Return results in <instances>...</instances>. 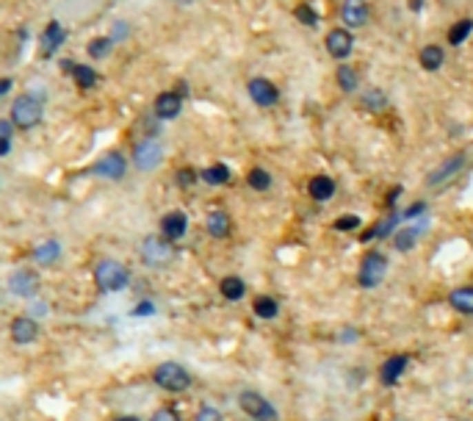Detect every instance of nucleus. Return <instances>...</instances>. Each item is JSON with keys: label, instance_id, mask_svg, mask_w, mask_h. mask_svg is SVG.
Returning a JSON list of instances; mask_svg holds the SVG:
<instances>
[{"label": "nucleus", "instance_id": "25", "mask_svg": "<svg viewBox=\"0 0 473 421\" xmlns=\"http://www.w3.org/2000/svg\"><path fill=\"white\" fill-rule=\"evenodd\" d=\"M443 48L440 45H426L421 53H418V61H421V67L426 70V72H437L440 67H443Z\"/></svg>", "mask_w": 473, "mask_h": 421}, {"label": "nucleus", "instance_id": "29", "mask_svg": "<svg viewBox=\"0 0 473 421\" xmlns=\"http://www.w3.org/2000/svg\"><path fill=\"white\" fill-rule=\"evenodd\" d=\"M111 50H114V39L111 37H97V39H92L89 45H86V53L92 56V59H108L111 56Z\"/></svg>", "mask_w": 473, "mask_h": 421}, {"label": "nucleus", "instance_id": "35", "mask_svg": "<svg viewBox=\"0 0 473 421\" xmlns=\"http://www.w3.org/2000/svg\"><path fill=\"white\" fill-rule=\"evenodd\" d=\"M174 180H177V186H180V188H191V186L199 180V172H197V169H191V166H180V169H177V175H174Z\"/></svg>", "mask_w": 473, "mask_h": 421}, {"label": "nucleus", "instance_id": "10", "mask_svg": "<svg viewBox=\"0 0 473 421\" xmlns=\"http://www.w3.org/2000/svg\"><path fill=\"white\" fill-rule=\"evenodd\" d=\"M125 172H128V161H125V155L122 153H105L94 166H92V175H100V177H108V180H119V177H125Z\"/></svg>", "mask_w": 473, "mask_h": 421}, {"label": "nucleus", "instance_id": "33", "mask_svg": "<svg viewBox=\"0 0 473 421\" xmlns=\"http://www.w3.org/2000/svg\"><path fill=\"white\" fill-rule=\"evenodd\" d=\"M72 78H75V84H78L81 89H89V86L97 84V72H94L92 67H86V64H75V67H72Z\"/></svg>", "mask_w": 473, "mask_h": 421}, {"label": "nucleus", "instance_id": "2", "mask_svg": "<svg viewBox=\"0 0 473 421\" xmlns=\"http://www.w3.org/2000/svg\"><path fill=\"white\" fill-rule=\"evenodd\" d=\"M42 111H45L42 97L34 95V92H26V95H20L12 103V125L14 128H23V130L37 128L42 122Z\"/></svg>", "mask_w": 473, "mask_h": 421}, {"label": "nucleus", "instance_id": "31", "mask_svg": "<svg viewBox=\"0 0 473 421\" xmlns=\"http://www.w3.org/2000/svg\"><path fill=\"white\" fill-rule=\"evenodd\" d=\"M335 78H338V86H341L343 92H354V89H357V84H360L357 70H354V67H349V64H341V67H338V72H335Z\"/></svg>", "mask_w": 473, "mask_h": 421}, {"label": "nucleus", "instance_id": "40", "mask_svg": "<svg viewBox=\"0 0 473 421\" xmlns=\"http://www.w3.org/2000/svg\"><path fill=\"white\" fill-rule=\"evenodd\" d=\"M423 210H426V202H412V205L404 210L401 217H404V219H418V217L423 214Z\"/></svg>", "mask_w": 473, "mask_h": 421}, {"label": "nucleus", "instance_id": "43", "mask_svg": "<svg viewBox=\"0 0 473 421\" xmlns=\"http://www.w3.org/2000/svg\"><path fill=\"white\" fill-rule=\"evenodd\" d=\"M399 197H401V186H393V191L388 194V205H393V202H396Z\"/></svg>", "mask_w": 473, "mask_h": 421}, {"label": "nucleus", "instance_id": "1", "mask_svg": "<svg viewBox=\"0 0 473 421\" xmlns=\"http://www.w3.org/2000/svg\"><path fill=\"white\" fill-rule=\"evenodd\" d=\"M152 380H155L158 388H163V391H169V393H183V391H188L191 382H194L191 371H188L183 363H174V360H166V363L155 366Z\"/></svg>", "mask_w": 473, "mask_h": 421}, {"label": "nucleus", "instance_id": "41", "mask_svg": "<svg viewBox=\"0 0 473 421\" xmlns=\"http://www.w3.org/2000/svg\"><path fill=\"white\" fill-rule=\"evenodd\" d=\"M0 139H12V119H0Z\"/></svg>", "mask_w": 473, "mask_h": 421}, {"label": "nucleus", "instance_id": "36", "mask_svg": "<svg viewBox=\"0 0 473 421\" xmlns=\"http://www.w3.org/2000/svg\"><path fill=\"white\" fill-rule=\"evenodd\" d=\"M363 222H360V217H354V214H343V217H338L335 222H332V228L335 231H341V233H349V231H357Z\"/></svg>", "mask_w": 473, "mask_h": 421}, {"label": "nucleus", "instance_id": "18", "mask_svg": "<svg viewBox=\"0 0 473 421\" xmlns=\"http://www.w3.org/2000/svg\"><path fill=\"white\" fill-rule=\"evenodd\" d=\"M462 166H465V155H462V153H456V155L445 158V161H443V164H440V166H437V169H434V172H432L426 180H429V186H440V183L451 180V177H454V175H456Z\"/></svg>", "mask_w": 473, "mask_h": 421}, {"label": "nucleus", "instance_id": "23", "mask_svg": "<svg viewBox=\"0 0 473 421\" xmlns=\"http://www.w3.org/2000/svg\"><path fill=\"white\" fill-rule=\"evenodd\" d=\"M252 313H255L258 319H263V322H272V319L280 316V302H277L274 297H269V294H258V297L252 300Z\"/></svg>", "mask_w": 473, "mask_h": 421}, {"label": "nucleus", "instance_id": "11", "mask_svg": "<svg viewBox=\"0 0 473 421\" xmlns=\"http://www.w3.org/2000/svg\"><path fill=\"white\" fill-rule=\"evenodd\" d=\"M354 50V37L346 31V28H332L327 34V53L338 61H346Z\"/></svg>", "mask_w": 473, "mask_h": 421}, {"label": "nucleus", "instance_id": "3", "mask_svg": "<svg viewBox=\"0 0 473 421\" xmlns=\"http://www.w3.org/2000/svg\"><path fill=\"white\" fill-rule=\"evenodd\" d=\"M94 283H97V288H100L103 294H117V291L128 288L130 275H128V269H125L119 261L103 258V261L94 266Z\"/></svg>", "mask_w": 473, "mask_h": 421}, {"label": "nucleus", "instance_id": "8", "mask_svg": "<svg viewBox=\"0 0 473 421\" xmlns=\"http://www.w3.org/2000/svg\"><path fill=\"white\" fill-rule=\"evenodd\" d=\"M247 92H250L252 103L261 106V108H272V106L280 103V89H277L269 78H252V81L247 84Z\"/></svg>", "mask_w": 473, "mask_h": 421}, {"label": "nucleus", "instance_id": "22", "mask_svg": "<svg viewBox=\"0 0 473 421\" xmlns=\"http://www.w3.org/2000/svg\"><path fill=\"white\" fill-rule=\"evenodd\" d=\"M448 305L462 313V316H473V286H459L448 294Z\"/></svg>", "mask_w": 473, "mask_h": 421}, {"label": "nucleus", "instance_id": "4", "mask_svg": "<svg viewBox=\"0 0 473 421\" xmlns=\"http://www.w3.org/2000/svg\"><path fill=\"white\" fill-rule=\"evenodd\" d=\"M388 269H390L388 255H385V253H379V250H371V253H365V255H363V261H360L357 283H360L363 288H376V286L385 280Z\"/></svg>", "mask_w": 473, "mask_h": 421}, {"label": "nucleus", "instance_id": "5", "mask_svg": "<svg viewBox=\"0 0 473 421\" xmlns=\"http://www.w3.org/2000/svg\"><path fill=\"white\" fill-rule=\"evenodd\" d=\"M239 407L252 418V421H280L277 407L258 391H241L239 396Z\"/></svg>", "mask_w": 473, "mask_h": 421}, {"label": "nucleus", "instance_id": "19", "mask_svg": "<svg viewBox=\"0 0 473 421\" xmlns=\"http://www.w3.org/2000/svg\"><path fill=\"white\" fill-rule=\"evenodd\" d=\"M335 191H338V186H335V180H332L330 175H316V177H310V183H308V194H310L316 202H330V199L335 197Z\"/></svg>", "mask_w": 473, "mask_h": 421}, {"label": "nucleus", "instance_id": "28", "mask_svg": "<svg viewBox=\"0 0 473 421\" xmlns=\"http://www.w3.org/2000/svg\"><path fill=\"white\" fill-rule=\"evenodd\" d=\"M363 108L371 111V114L385 111V108H388V95H385L382 89H368V92L363 95Z\"/></svg>", "mask_w": 473, "mask_h": 421}, {"label": "nucleus", "instance_id": "9", "mask_svg": "<svg viewBox=\"0 0 473 421\" xmlns=\"http://www.w3.org/2000/svg\"><path fill=\"white\" fill-rule=\"evenodd\" d=\"M185 233H188V217H185V210L174 208V210H169V214L161 217V236L166 242H180Z\"/></svg>", "mask_w": 473, "mask_h": 421}, {"label": "nucleus", "instance_id": "37", "mask_svg": "<svg viewBox=\"0 0 473 421\" xmlns=\"http://www.w3.org/2000/svg\"><path fill=\"white\" fill-rule=\"evenodd\" d=\"M194 421H224V415H221V410H216L213 404H202V407L197 410Z\"/></svg>", "mask_w": 473, "mask_h": 421}, {"label": "nucleus", "instance_id": "42", "mask_svg": "<svg viewBox=\"0 0 473 421\" xmlns=\"http://www.w3.org/2000/svg\"><path fill=\"white\" fill-rule=\"evenodd\" d=\"M9 150H12V139H0V158L9 155Z\"/></svg>", "mask_w": 473, "mask_h": 421}, {"label": "nucleus", "instance_id": "12", "mask_svg": "<svg viewBox=\"0 0 473 421\" xmlns=\"http://www.w3.org/2000/svg\"><path fill=\"white\" fill-rule=\"evenodd\" d=\"M9 291H12L14 297H23V300L34 297V294L39 291V275H37L34 269H17V272L9 277Z\"/></svg>", "mask_w": 473, "mask_h": 421}, {"label": "nucleus", "instance_id": "17", "mask_svg": "<svg viewBox=\"0 0 473 421\" xmlns=\"http://www.w3.org/2000/svg\"><path fill=\"white\" fill-rule=\"evenodd\" d=\"M205 228H208V233L213 239H227L232 233V219H230V214L224 208H213L208 214V219H205Z\"/></svg>", "mask_w": 473, "mask_h": 421}, {"label": "nucleus", "instance_id": "15", "mask_svg": "<svg viewBox=\"0 0 473 421\" xmlns=\"http://www.w3.org/2000/svg\"><path fill=\"white\" fill-rule=\"evenodd\" d=\"M152 111H155L158 119H174V117L183 111V97L174 95V92H161V95L155 97Z\"/></svg>", "mask_w": 473, "mask_h": 421}, {"label": "nucleus", "instance_id": "38", "mask_svg": "<svg viewBox=\"0 0 473 421\" xmlns=\"http://www.w3.org/2000/svg\"><path fill=\"white\" fill-rule=\"evenodd\" d=\"M150 421H180V413H177L174 407L163 404V407H158V410L152 413V418H150Z\"/></svg>", "mask_w": 473, "mask_h": 421}, {"label": "nucleus", "instance_id": "30", "mask_svg": "<svg viewBox=\"0 0 473 421\" xmlns=\"http://www.w3.org/2000/svg\"><path fill=\"white\" fill-rule=\"evenodd\" d=\"M247 183H250V188H255V191H269V188H272V175H269L263 166H252V169L247 172Z\"/></svg>", "mask_w": 473, "mask_h": 421}, {"label": "nucleus", "instance_id": "21", "mask_svg": "<svg viewBox=\"0 0 473 421\" xmlns=\"http://www.w3.org/2000/svg\"><path fill=\"white\" fill-rule=\"evenodd\" d=\"M341 17H343V23L349 28H360L368 20V6L363 3V0H346L343 9H341Z\"/></svg>", "mask_w": 473, "mask_h": 421}, {"label": "nucleus", "instance_id": "39", "mask_svg": "<svg viewBox=\"0 0 473 421\" xmlns=\"http://www.w3.org/2000/svg\"><path fill=\"white\" fill-rule=\"evenodd\" d=\"M130 313H133V316H152V313H155V302H152V300H141L139 305H133Z\"/></svg>", "mask_w": 473, "mask_h": 421}, {"label": "nucleus", "instance_id": "14", "mask_svg": "<svg viewBox=\"0 0 473 421\" xmlns=\"http://www.w3.org/2000/svg\"><path fill=\"white\" fill-rule=\"evenodd\" d=\"M64 39H67V31L61 28V23H48V28H45V34H42V42H39V53H42V59H50L61 45H64Z\"/></svg>", "mask_w": 473, "mask_h": 421}, {"label": "nucleus", "instance_id": "20", "mask_svg": "<svg viewBox=\"0 0 473 421\" xmlns=\"http://www.w3.org/2000/svg\"><path fill=\"white\" fill-rule=\"evenodd\" d=\"M219 294H221L227 302H239V300H244V294H247L244 277H239V275H227V277H221V280H219Z\"/></svg>", "mask_w": 473, "mask_h": 421}, {"label": "nucleus", "instance_id": "7", "mask_svg": "<svg viewBox=\"0 0 473 421\" xmlns=\"http://www.w3.org/2000/svg\"><path fill=\"white\" fill-rule=\"evenodd\" d=\"M161 161H163V147H161L155 139H144V141H139V144L133 147V164H136V169L150 172V169H155Z\"/></svg>", "mask_w": 473, "mask_h": 421}, {"label": "nucleus", "instance_id": "16", "mask_svg": "<svg viewBox=\"0 0 473 421\" xmlns=\"http://www.w3.org/2000/svg\"><path fill=\"white\" fill-rule=\"evenodd\" d=\"M407 366H410V358L407 355H390L385 363H382V369H379V377H382V382L385 385H396L401 377H404V371H407Z\"/></svg>", "mask_w": 473, "mask_h": 421}, {"label": "nucleus", "instance_id": "13", "mask_svg": "<svg viewBox=\"0 0 473 421\" xmlns=\"http://www.w3.org/2000/svg\"><path fill=\"white\" fill-rule=\"evenodd\" d=\"M9 335L14 344L26 346V344H34L39 338V322L34 316H17L12 319V327H9Z\"/></svg>", "mask_w": 473, "mask_h": 421}, {"label": "nucleus", "instance_id": "34", "mask_svg": "<svg viewBox=\"0 0 473 421\" xmlns=\"http://www.w3.org/2000/svg\"><path fill=\"white\" fill-rule=\"evenodd\" d=\"M294 17H296L302 26H308V28H316V26H319V14L313 12L310 3H299V6L294 9Z\"/></svg>", "mask_w": 473, "mask_h": 421}, {"label": "nucleus", "instance_id": "44", "mask_svg": "<svg viewBox=\"0 0 473 421\" xmlns=\"http://www.w3.org/2000/svg\"><path fill=\"white\" fill-rule=\"evenodd\" d=\"M9 89H12V78H3V81H0V97H3Z\"/></svg>", "mask_w": 473, "mask_h": 421}, {"label": "nucleus", "instance_id": "26", "mask_svg": "<svg viewBox=\"0 0 473 421\" xmlns=\"http://www.w3.org/2000/svg\"><path fill=\"white\" fill-rule=\"evenodd\" d=\"M230 177H232V172H230L227 164H210V166H205L199 172V180H205L208 186H224Z\"/></svg>", "mask_w": 473, "mask_h": 421}, {"label": "nucleus", "instance_id": "45", "mask_svg": "<svg viewBox=\"0 0 473 421\" xmlns=\"http://www.w3.org/2000/svg\"><path fill=\"white\" fill-rule=\"evenodd\" d=\"M114 421H141L139 415H119V418H114Z\"/></svg>", "mask_w": 473, "mask_h": 421}, {"label": "nucleus", "instance_id": "6", "mask_svg": "<svg viewBox=\"0 0 473 421\" xmlns=\"http://www.w3.org/2000/svg\"><path fill=\"white\" fill-rule=\"evenodd\" d=\"M172 258H174L172 242H166L163 236H147L144 239V244H141V261H144V266L161 269V266H169Z\"/></svg>", "mask_w": 473, "mask_h": 421}, {"label": "nucleus", "instance_id": "27", "mask_svg": "<svg viewBox=\"0 0 473 421\" xmlns=\"http://www.w3.org/2000/svg\"><path fill=\"white\" fill-rule=\"evenodd\" d=\"M418 236H421V228H415V225L401 228V231L393 233V247H396L399 253H410V250L418 244Z\"/></svg>", "mask_w": 473, "mask_h": 421}, {"label": "nucleus", "instance_id": "32", "mask_svg": "<svg viewBox=\"0 0 473 421\" xmlns=\"http://www.w3.org/2000/svg\"><path fill=\"white\" fill-rule=\"evenodd\" d=\"M470 34H473V20H459L456 26H451V28H448V42L456 48V45H462Z\"/></svg>", "mask_w": 473, "mask_h": 421}, {"label": "nucleus", "instance_id": "24", "mask_svg": "<svg viewBox=\"0 0 473 421\" xmlns=\"http://www.w3.org/2000/svg\"><path fill=\"white\" fill-rule=\"evenodd\" d=\"M59 258H61V244H59L56 239H48L45 244H39V247L34 250V261H37L39 266H53Z\"/></svg>", "mask_w": 473, "mask_h": 421}]
</instances>
